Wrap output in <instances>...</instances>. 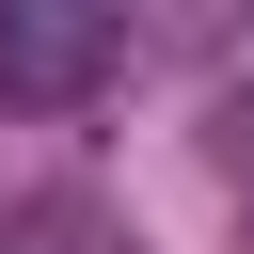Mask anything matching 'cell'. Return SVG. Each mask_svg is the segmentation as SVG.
<instances>
[{"label":"cell","mask_w":254,"mask_h":254,"mask_svg":"<svg viewBox=\"0 0 254 254\" xmlns=\"http://www.w3.org/2000/svg\"><path fill=\"white\" fill-rule=\"evenodd\" d=\"M143 64V32L111 16V0H0V95L16 111H79V95H111Z\"/></svg>","instance_id":"cell-1"},{"label":"cell","mask_w":254,"mask_h":254,"mask_svg":"<svg viewBox=\"0 0 254 254\" xmlns=\"http://www.w3.org/2000/svg\"><path fill=\"white\" fill-rule=\"evenodd\" d=\"M0 254H16V238H0Z\"/></svg>","instance_id":"cell-3"},{"label":"cell","mask_w":254,"mask_h":254,"mask_svg":"<svg viewBox=\"0 0 254 254\" xmlns=\"http://www.w3.org/2000/svg\"><path fill=\"white\" fill-rule=\"evenodd\" d=\"M206 143H222V175H238V190H254V48H238V64H222V127H206Z\"/></svg>","instance_id":"cell-2"}]
</instances>
